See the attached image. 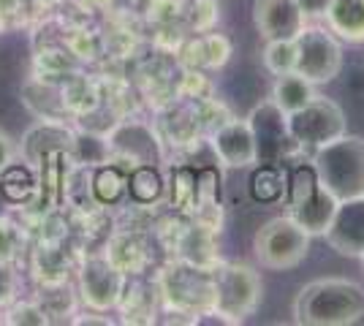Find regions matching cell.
<instances>
[{
	"instance_id": "27",
	"label": "cell",
	"mask_w": 364,
	"mask_h": 326,
	"mask_svg": "<svg viewBox=\"0 0 364 326\" xmlns=\"http://www.w3.org/2000/svg\"><path fill=\"white\" fill-rule=\"evenodd\" d=\"M90 193L95 204H104V207L117 204L128 193V169L112 161L104 166H95L90 177Z\"/></svg>"
},
{
	"instance_id": "44",
	"label": "cell",
	"mask_w": 364,
	"mask_h": 326,
	"mask_svg": "<svg viewBox=\"0 0 364 326\" xmlns=\"http://www.w3.org/2000/svg\"><path fill=\"white\" fill-rule=\"evenodd\" d=\"M79 6V11L85 14H101V11H109L112 9V0H74Z\"/></svg>"
},
{
	"instance_id": "17",
	"label": "cell",
	"mask_w": 364,
	"mask_h": 326,
	"mask_svg": "<svg viewBox=\"0 0 364 326\" xmlns=\"http://www.w3.org/2000/svg\"><path fill=\"white\" fill-rule=\"evenodd\" d=\"M58 87H60L63 109L71 120L87 117L92 112H98V107L104 104V85L95 77L82 74V68L68 74L63 82H58Z\"/></svg>"
},
{
	"instance_id": "3",
	"label": "cell",
	"mask_w": 364,
	"mask_h": 326,
	"mask_svg": "<svg viewBox=\"0 0 364 326\" xmlns=\"http://www.w3.org/2000/svg\"><path fill=\"white\" fill-rule=\"evenodd\" d=\"M313 166L318 171L321 185L337 202L364 196V139L343 134L313 153Z\"/></svg>"
},
{
	"instance_id": "42",
	"label": "cell",
	"mask_w": 364,
	"mask_h": 326,
	"mask_svg": "<svg viewBox=\"0 0 364 326\" xmlns=\"http://www.w3.org/2000/svg\"><path fill=\"white\" fill-rule=\"evenodd\" d=\"M25 11H28V0H0V16L9 28L16 25Z\"/></svg>"
},
{
	"instance_id": "10",
	"label": "cell",
	"mask_w": 364,
	"mask_h": 326,
	"mask_svg": "<svg viewBox=\"0 0 364 326\" xmlns=\"http://www.w3.org/2000/svg\"><path fill=\"white\" fill-rule=\"evenodd\" d=\"M245 120H247L250 131H253V139H256L258 163H286L291 150H299L296 141L291 139L289 114L277 107L272 98L256 104Z\"/></svg>"
},
{
	"instance_id": "21",
	"label": "cell",
	"mask_w": 364,
	"mask_h": 326,
	"mask_svg": "<svg viewBox=\"0 0 364 326\" xmlns=\"http://www.w3.org/2000/svg\"><path fill=\"white\" fill-rule=\"evenodd\" d=\"M215 239H218V234L207 232V229H201V226L188 220L174 259H180L185 264L201 266V269H213V266L220 261V256H218V242H215Z\"/></svg>"
},
{
	"instance_id": "9",
	"label": "cell",
	"mask_w": 364,
	"mask_h": 326,
	"mask_svg": "<svg viewBox=\"0 0 364 326\" xmlns=\"http://www.w3.org/2000/svg\"><path fill=\"white\" fill-rule=\"evenodd\" d=\"M125 283H128V275L120 272L104 253L87 256L79 266V286H76L79 305L85 310L95 313L117 310L120 296L125 291Z\"/></svg>"
},
{
	"instance_id": "11",
	"label": "cell",
	"mask_w": 364,
	"mask_h": 326,
	"mask_svg": "<svg viewBox=\"0 0 364 326\" xmlns=\"http://www.w3.org/2000/svg\"><path fill=\"white\" fill-rule=\"evenodd\" d=\"M112 161H122L125 169L134 166H155L164 161V139L152 125L141 120H117L107 131Z\"/></svg>"
},
{
	"instance_id": "35",
	"label": "cell",
	"mask_w": 364,
	"mask_h": 326,
	"mask_svg": "<svg viewBox=\"0 0 364 326\" xmlns=\"http://www.w3.org/2000/svg\"><path fill=\"white\" fill-rule=\"evenodd\" d=\"M267 71L280 77V74H291L296 68V41L294 38H274L267 41V47L261 52Z\"/></svg>"
},
{
	"instance_id": "46",
	"label": "cell",
	"mask_w": 364,
	"mask_h": 326,
	"mask_svg": "<svg viewBox=\"0 0 364 326\" xmlns=\"http://www.w3.org/2000/svg\"><path fill=\"white\" fill-rule=\"evenodd\" d=\"M6 28H9V25H6V22H3V16H0V33L6 31Z\"/></svg>"
},
{
	"instance_id": "40",
	"label": "cell",
	"mask_w": 364,
	"mask_h": 326,
	"mask_svg": "<svg viewBox=\"0 0 364 326\" xmlns=\"http://www.w3.org/2000/svg\"><path fill=\"white\" fill-rule=\"evenodd\" d=\"M19 272L16 264H0V310L19 299Z\"/></svg>"
},
{
	"instance_id": "34",
	"label": "cell",
	"mask_w": 364,
	"mask_h": 326,
	"mask_svg": "<svg viewBox=\"0 0 364 326\" xmlns=\"http://www.w3.org/2000/svg\"><path fill=\"white\" fill-rule=\"evenodd\" d=\"M28 250V229L14 217L0 215V264H19Z\"/></svg>"
},
{
	"instance_id": "47",
	"label": "cell",
	"mask_w": 364,
	"mask_h": 326,
	"mask_svg": "<svg viewBox=\"0 0 364 326\" xmlns=\"http://www.w3.org/2000/svg\"><path fill=\"white\" fill-rule=\"evenodd\" d=\"M362 261H364V256H362Z\"/></svg>"
},
{
	"instance_id": "12",
	"label": "cell",
	"mask_w": 364,
	"mask_h": 326,
	"mask_svg": "<svg viewBox=\"0 0 364 326\" xmlns=\"http://www.w3.org/2000/svg\"><path fill=\"white\" fill-rule=\"evenodd\" d=\"M210 147L223 169H250L258 163L256 139L247 120L231 117L210 134Z\"/></svg>"
},
{
	"instance_id": "41",
	"label": "cell",
	"mask_w": 364,
	"mask_h": 326,
	"mask_svg": "<svg viewBox=\"0 0 364 326\" xmlns=\"http://www.w3.org/2000/svg\"><path fill=\"white\" fill-rule=\"evenodd\" d=\"M14 161H19V141L0 128V171L9 169Z\"/></svg>"
},
{
	"instance_id": "30",
	"label": "cell",
	"mask_w": 364,
	"mask_h": 326,
	"mask_svg": "<svg viewBox=\"0 0 364 326\" xmlns=\"http://www.w3.org/2000/svg\"><path fill=\"white\" fill-rule=\"evenodd\" d=\"M41 310L49 315V324H74V315L79 313V294H74V288L68 283L63 286H49V288H38L33 296Z\"/></svg>"
},
{
	"instance_id": "15",
	"label": "cell",
	"mask_w": 364,
	"mask_h": 326,
	"mask_svg": "<svg viewBox=\"0 0 364 326\" xmlns=\"http://www.w3.org/2000/svg\"><path fill=\"white\" fill-rule=\"evenodd\" d=\"M74 141V128L68 120H38L19 141V158L28 166H38L52 153H68Z\"/></svg>"
},
{
	"instance_id": "24",
	"label": "cell",
	"mask_w": 364,
	"mask_h": 326,
	"mask_svg": "<svg viewBox=\"0 0 364 326\" xmlns=\"http://www.w3.org/2000/svg\"><path fill=\"white\" fill-rule=\"evenodd\" d=\"M22 101L38 120H71L63 109L58 82H44V79L31 77L22 87Z\"/></svg>"
},
{
	"instance_id": "2",
	"label": "cell",
	"mask_w": 364,
	"mask_h": 326,
	"mask_svg": "<svg viewBox=\"0 0 364 326\" xmlns=\"http://www.w3.org/2000/svg\"><path fill=\"white\" fill-rule=\"evenodd\" d=\"M155 288L164 308L174 315H191L198 324V315L215 313L213 269H201L174 259L158 272Z\"/></svg>"
},
{
	"instance_id": "23",
	"label": "cell",
	"mask_w": 364,
	"mask_h": 326,
	"mask_svg": "<svg viewBox=\"0 0 364 326\" xmlns=\"http://www.w3.org/2000/svg\"><path fill=\"white\" fill-rule=\"evenodd\" d=\"M82 68V63L74 58V52L65 44H44L33 52V71L31 77L44 82H63L68 74Z\"/></svg>"
},
{
	"instance_id": "32",
	"label": "cell",
	"mask_w": 364,
	"mask_h": 326,
	"mask_svg": "<svg viewBox=\"0 0 364 326\" xmlns=\"http://www.w3.org/2000/svg\"><path fill=\"white\" fill-rule=\"evenodd\" d=\"M38 180L33 174V166H28L25 161L19 163L14 161L9 169L0 171V196L11 204H31V199L36 196Z\"/></svg>"
},
{
	"instance_id": "28",
	"label": "cell",
	"mask_w": 364,
	"mask_h": 326,
	"mask_svg": "<svg viewBox=\"0 0 364 326\" xmlns=\"http://www.w3.org/2000/svg\"><path fill=\"white\" fill-rule=\"evenodd\" d=\"M286 185H289V171L283 169V163H256L250 177V196L258 204L283 202Z\"/></svg>"
},
{
	"instance_id": "37",
	"label": "cell",
	"mask_w": 364,
	"mask_h": 326,
	"mask_svg": "<svg viewBox=\"0 0 364 326\" xmlns=\"http://www.w3.org/2000/svg\"><path fill=\"white\" fill-rule=\"evenodd\" d=\"M218 19H220V3L218 0H191L188 9H185L188 31L196 33V36L215 31Z\"/></svg>"
},
{
	"instance_id": "16",
	"label": "cell",
	"mask_w": 364,
	"mask_h": 326,
	"mask_svg": "<svg viewBox=\"0 0 364 326\" xmlns=\"http://www.w3.org/2000/svg\"><path fill=\"white\" fill-rule=\"evenodd\" d=\"M180 55L182 68H201V71H220L231 55H234V47H231V38L223 36V33H201V36H193V38H185L177 49Z\"/></svg>"
},
{
	"instance_id": "31",
	"label": "cell",
	"mask_w": 364,
	"mask_h": 326,
	"mask_svg": "<svg viewBox=\"0 0 364 326\" xmlns=\"http://www.w3.org/2000/svg\"><path fill=\"white\" fill-rule=\"evenodd\" d=\"M60 44H65V47L71 49L74 58L82 65L85 63H98L107 55V38L98 31L87 28V25H65Z\"/></svg>"
},
{
	"instance_id": "13",
	"label": "cell",
	"mask_w": 364,
	"mask_h": 326,
	"mask_svg": "<svg viewBox=\"0 0 364 326\" xmlns=\"http://www.w3.org/2000/svg\"><path fill=\"white\" fill-rule=\"evenodd\" d=\"M326 242L329 248L337 250L340 256L362 259L364 256V196H353L337 204L332 223L326 229Z\"/></svg>"
},
{
	"instance_id": "8",
	"label": "cell",
	"mask_w": 364,
	"mask_h": 326,
	"mask_svg": "<svg viewBox=\"0 0 364 326\" xmlns=\"http://www.w3.org/2000/svg\"><path fill=\"white\" fill-rule=\"evenodd\" d=\"M296 41V74L313 85L334 82L343 71V44L329 28L304 25Z\"/></svg>"
},
{
	"instance_id": "19",
	"label": "cell",
	"mask_w": 364,
	"mask_h": 326,
	"mask_svg": "<svg viewBox=\"0 0 364 326\" xmlns=\"http://www.w3.org/2000/svg\"><path fill=\"white\" fill-rule=\"evenodd\" d=\"M107 256L112 264L117 266L120 272H125L128 278H139L147 272L152 256H150V245L147 239L136 232H122L114 234L107 245Z\"/></svg>"
},
{
	"instance_id": "26",
	"label": "cell",
	"mask_w": 364,
	"mask_h": 326,
	"mask_svg": "<svg viewBox=\"0 0 364 326\" xmlns=\"http://www.w3.org/2000/svg\"><path fill=\"white\" fill-rule=\"evenodd\" d=\"M68 158L74 166H85V169H95L112 161V147H109L107 134H95V131H85V128H74V141Z\"/></svg>"
},
{
	"instance_id": "1",
	"label": "cell",
	"mask_w": 364,
	"mask_h": 326,
	"mask_svg": "<svg viewBox=\"0 0 364 326\" xmlns=\"http://www.w3.org/2000/svg\"><path fill=\"white\" fill-rule=\"evenodd\" d=\"M294 321L302 326H348L364 315V288L348 278H318L294 296Z\"/></svg>"
},
{
	"instance_id": "14",
	"label": "cell",
	"mask_w": 364,
	"mask_h": 326,
	"mask_svg": "<svg viewBox=\"0 0 364 326\" xmlns=\"http://www.w3.org/2000/svg\"><path fill=\"white\" fill-rule=\"evenodd\" d=\"M253 25L264 41L296 38L307 25L296 0H253Z\"/></svg>"
},
{
	"instance_id": "45",
	"label": "cell",
	"mask_w": 364,
	"mask_h": 326,
	"mask_svg": "<svg viewBox=\"0 0 364 326\" xmlns=\"http://www.w3.org/2000/svg\"><path fill=\"white\" fill-rule=\"evenodd\" d=\"M38 6H58V3H63V0H36Z\"/></svg>"
},
{
	"instance_id": "36",
	"label": "cell",
	"mask_w": 364,
	"mask_h": 326,
	"mask_svg": "<svg viewBox=\"0 0 364 326\" xmlns=\"http://www.w3.org/2000/svg\"><path fill=\"white\" fill-rule=\"evenodd\" d=\"M0 324L9 326H49V315L36 299H16L6 310H0Z\"/></svg>"
},
{
	"instance_id": "29",
	"label": "cell",
	"mask_w": 364,
	"mask_h": 326,
	"mask_svg": "<svg viewBox=\"0 0 364 326\" xmlns=\"http://www.w3.org/2000/svg\"><path fill=\"white\" fill-rule=\"evenodd\" d=\"M198 166H191V163H180L171 169V193H168V202H171V210L182 217H193L198 207Z\"/></svg>"
},
{
	"instance_id": "4",
	"label": "cell",
	"mask_w": 364,
	"mask_h": 326,
	"mask_svg": "<svg viewBox=\"0 0 364 326\" xmlns=\"http://www.w3.org/2000/svg\"><path fill=\"white\" fill-rule=\"evenodd\" d=\"M283 204L289 207L286 215L294 217L310 237H323L340 202L321 185L313 161H302L294 169H289V185H286Z\"/></svg>"
},
{
	"instance_id": "20",
	"label": "cell",
	"mask_w": 364,
	"mask_h": 326,
	"mask_svg": "<svg viewBox=\"0 0 364 326\" xmlns=\"http://www.w3.org/2000/svg\"><path fill=\"white\" fill-rule=\"evenodd\" d=\"M323 19L340 41L364 44V0H329Z\"/></svg>"
},
{
	"instance_id": "6",
	"label": "cell",
	"mask_w": 364,
	"mask_h": 326,
	"mask_svg": "<svg viewBox=\"0 0 364 326\" xmlns=\"http://www.w3.org/2000/svg\"><path fill=\"white\" fill-rule=\"evenodd\" d=\"M310 234L291 215H280L267 220L253 237V253L258 264L272 272L294 269L307 259L310 253Z\"/></svg>"
},
{
	"instance_id": "43",
	"label": "cell",
	"mask_w": 364,
	"mask_h": 326,
	"mask_svg": "<svg viewBox=\"0 0 364 326\" xmlns=\"http://www.w3.org/2000/svg\"><path fill=\"white\" fill-rule=\"evenodd\" d=\"M296 3H299V9H302V14L307 16V19L323 16L326 6H329V0H296Z\"/></svg>"
},
{
	"instance_id": "39",
	"label": "cell",
	"mask_w": 364,
	"mask_h": 326,
	"mask_svg": "<svg viewBox=\"0 0 364 326\" xmlns=\"http://www.w3.org/2000/svg\"><path fill=\"white\" fill-rule=\"evenodd\" d=\"M210 79L204 77L201 68H185L182 71V79L177 85V95L180 98H188V101H198V98H207L210 95Z\"/></svg>"
},
{
	"instance_id": "33",
	"label": "cell",
	"mask_w": 364,
	"mask_h": 326,
	"mask_svg": "<svg viewBox=\"0 0 364 326\" xmlns=\"http://www.w3.org/2000/svg\"><path fill=\"white\" fill-rule=\"evenodd\" d=\"M166 190L164 177L155 171V166H134L128 171V196L136 204L158 202Z\"/></svg>"
},
{
	"instance_id": "38",
	"label": "cell",
	"mask_w": 364,
	"mask_h": 326,
	"mask_svg": "<svg viewBox=\"0 0 364 326\" xmlns=\"http://www.w3.org/2000/svg\"><path fill=\"white\" fill-rule=\"evenodd\" d=\"M188 9V0H147L144 3V19L161 28V25H171V22H180Z\"/></svg>"
},
{
	"instance_id": "18",
	"label": "cell",
	"mask_w": 364,
	"mask_h": 326,
	"mask_svg": "<svg viewBox=\"0 0 364 326\" xmlns=\"http://www.w3.org/2000/svg\"><path fill=\"white\" fill-rule=\"evenodd\" d=\"M31 278L36 288L63 286L71 280V259L60 242H38L31 253Z\"/></svg>"
},
{
	"instance_id": "5",
	"label": "cell",
	"mask_w": 364,
	"mask_h": 326,
	"mask_svg": "<svg viewBox=\"0 0 364 326\" xmlns=\"http://www.w3.org/2000/svg\"><path fill=\"white\" fill-rule=\"evenodd\" d=\"M215 313L223 324H240L253 315L264 296L261 275L242 261H218L213 266Z\"/></svg>"
},
{
	"instance_id": "22",
	"label": "cell",
	"mask_w": 364,
	"mask_h": 326,
	"mask_svg": "<svg viewBox=\"0 0 364 326\" xmlns=\"http://www.w3.org/2000/svg\"><path fill=\"white\" fill-rule=\"evenodd\" d=\"M155 302H161L155 283L147 286L139 275V278H128L117 310L125 315L122 318L125 324H152L155 321Z\"/></svg>"
},
{
	"instance_id": "7",
	"label": "cell",
	"mask_w": 364,
	"mask_h": 326,
	"mask_svg": "<svg viewBox=\"0 0 364 326\" xmlns=\"http://www.w3.org/2000/svg\"><path fill=\"white\" fill-rule=\"evenodd\" d=\"M289 131L299 150L316 153L318 147L348 134V120H346V112L340 109V104H334L332 98L316 95L307 107L289 114Z\"/></svg>"
},
{
	"instance_id": "25",
	"label": "cell",
	"mask_w": 364,
	"mask_h": 326,
	"mask_svg": "<svg viewBox=\"0 0 364 326\" xmlns=\"http://www.w3.org/2000/svg\"><path fill=\"white\" fill-rule=\"evenodd\" d=\"M316 85L313 82H307L302 74H296V71H291V74H280V77H274V85H272V98L277 107L283 109L286 114H294V112H299L302 107H307L313 98H316Z\"/></svg>"
}]
</instances>
